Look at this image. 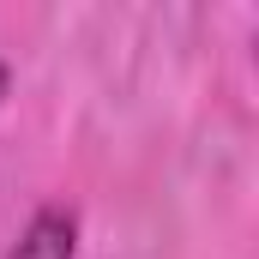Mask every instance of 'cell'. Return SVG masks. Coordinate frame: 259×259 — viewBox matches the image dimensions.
Returning a JSON list of instances; mask_svg holds the SVG:
<instances>
[{"mask_svg": "<svg viewBox=\"0 0 259 259\" xmlns=\"http://www.w3.org/2000/svg\"><path fill=\"white\" fill-rule=\"evenodd\" d=\"M72 253H78V223L66 211H36L6 259H72Z\"/></svg>", "mask_w": 259, "mask_h": 259, "instance_id": "obj_1", "label": "cell"}]
</instances>
